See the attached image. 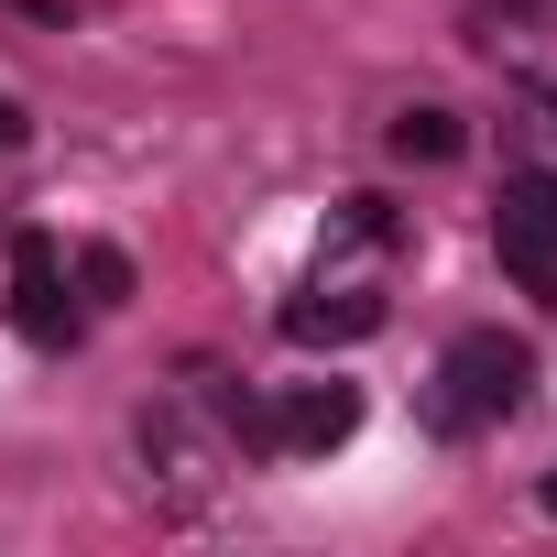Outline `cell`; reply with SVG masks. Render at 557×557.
<instances>
[{
  "label": "cell",
  "mask_w": 557,
  "mask_h": 557,
  "mask_svg": "<svg viewBox=\"0 0 557 557\" xmlns=\"http://www.w3.org/2000/svg\"><path fill=\"white\" fill-rule=\"evenodd\" d=\"M524 394H535V350H524L513 329H459V339H448V361H437L426 426H437V437H492Z\"/></svg>",
  "instance_id": "1"
},
{
  "label": "cell",
  "mask_w": 557,
  "mask_h": 557,
  "mask_svg": "<svg viewBox=\"0 0 557 557\" xmlns=\"http://www.w3.org/2000/svg\"><path fill=\"white\" fill-rule=\"evenodd\" d=\"M77 273H66V240L55 230H12V329L34 350H66L88 329V296H66Z\"/></svg>",
  "instance_id": "2"
},
{
  "label": "cell",
  "mask_w": 557,
  "mask_h": 557,
  "mask_svg": "<svg viewBox=\"0 0 557 557\" xmlns=\"http://www.w3.org/2000/svg\"><path fill=\"white\" fill-rule=\"evenodd\" d=\"M492 251L524 296H557V175H503L492 197Z\"/></svg>",
  "instance_id": "3"
},
{
  "label": "cell",
  "mask_w": 557,
  "mask_h": 557,
  "mask_svg": "<svg viewBox=\"0 0 557 557\" xmlns=\"http://www.w3.org/2000/svg\"><path fill=\"white\" fill-rule=\"evenodd\" d=\"M372 329H383V285H361V273H339V262H318V285L285 296V339L296 350H350Z\"/></svg>",
  "instance_id": "4"
},
{
  "label": "cell",
  "mask_w": 557,
  "mask_h": 557,
  "mask_svg": "<svg viewBox=\"0 0 557 557\" xmlns=\"http://www.w3.org/2000/svg\"><path fill=\"white\" fill-rule=\"evenodd\" d=\"M394 153L405 164H448L459 153V110H437V99L426 110H394Z\"/></svg>",
  "instance_id": "5"
},
{
  "label": "cell",
  "mask_w": 557,
  "mask_h": 557,
  "mask_svg": "<svg viewBox=\"0 0 557 557\" xmlns=\"http://www.w3.org/2000/svg\"><path fill=\"white\" fill-rule=\"evenodd\" d=\"M77 285H88V307H121L132 296V262L121 251H77Z\"/></svg>",
  "instance_id": "6"
},
{
  "label": "cell",
  "mask_w": 557,
  "mask_h": 557,
  "mask_svg": "<svg viewBox=\"0 0 557 557\" xmlns=\"http://www.w3.org/2000/svg\"><path fill=\"white\" fill-rule=\"evenodd\" d=\"M0 153H23V110L12 99H0Z\"/></svg>",
  "instance_id": "7"
},
{
  "label": "cell",
  "mask_w": 557,
  "mask_h": 557,
  "mask_svg": "<svg viewBox=\"0 0 557 557\" xmlns=\"http://www.w3.org/2000/svg\"><path fill=\"white\" fill-rule=\"evenodd\" d=\"M23 12H66V0H23Z\"/></svg>",
  "instance_id": "8"
},
{
  "label": "cell",
  "mask_w": 557,
  "mask_h": 557,
  "mask_svg": "<svg viewBox=\"0 0 557 557\" xmlns=\"http://www.w3.org/2000/svg\"><path fill=\"white\" fill-rule=\"evenodd\" d=\"M546 513H557V481H546Z\"/></svg>",
  "instance_id": "9"
}]
</instances>
